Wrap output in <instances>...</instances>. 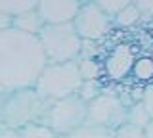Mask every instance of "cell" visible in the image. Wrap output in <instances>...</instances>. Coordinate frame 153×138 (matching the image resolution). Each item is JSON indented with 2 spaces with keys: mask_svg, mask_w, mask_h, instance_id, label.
<instances>
[{
  "mask_svg": "<svg viewBox=\"0 0 153 138\" xmlns=\"http://www.w3.org/2000/svg\"><path fill=\"white\" fill-rule=\"evenodd\" d=\"M48 60L36 35L19 29L0 31V88L17 90L35 87Z\"/></svg>",
  "mask_w": 153,
  "mask_h": 138,
  "instance_id": "6da1fadb",
  "label": "cell"
},
{
  "mask_svg": "<svg viewBox=\"0 0 153 138\" xmlns=\"http://www.w3.org/2000/svg\"><path fill=\"white\" fill-rule=\"evenodd\" d=\"M38 123L52 128L57 136L71 134L86 125V102L79 94L57 100H44Z\"/></svg>",
  "mask_w": 153,
  "mask_h": 138,
  "instance_id": "7a4b0ae2",
  "label": "cell"
},
{
  "mask_svg": "<svg viewBox=\"0 0 153 138\" xmlns=\"http://www.w3.org/2000/svg\"><path fill=\"white\" fill-rule=\"evenodd\" d=\"M38 40L46 54L48 63L76 61L82 48V39L76 35L73 21L69 23H44L38 33Z\"/></svg>",
  "mask_w": 153,
  "mask_h": 138,
  "instance_id": "3957f363",
  "label": "cell"
},
{
  "mask_svg": "<svg viewBox=\"0 0 153 138\" xmlns=\"http://www.w3.org/2000/svg\"><path fill=\"white\" fill-rule=\"evenodd\" d=\"M42 106L44 100L38 96L35 87L6 90L0 100V121L4 127L19 131L29 123L38 121Z\"/></svg>",
  "mask_w": 153,
  "mask_h": 138,
  "instance_id": "277c9868",
  "label": "cell"
},
{
  "mask_svg": "<svg viewBox=\"0 0 153 138\" xmlns=\"http://www.w3.org/2000/svg\"><path fill=\"white\" fill-rule=\"evenodd\" d=\"M80 84H82V77L76 61L46 63V67L42 69L35 83V90L42 100H57L76 94Z\"/></svg>",
  "mask_w": 153,
  "mask_h": 138,
  "instance_id": "5b68a950",
  "label": "cell"
},
{
  "mask_svg": "<svg viewBox=\"0 0 153 138\" xmlns=\"http://www.w3.org/2000/svg\"><path fill=\"white\" fill-rule=\"evenodd\" d=\"M126 104L111 92H102L86 104V127L115 131L126 123Z\"/></svg>",
  "mask_w": 153,
  "mask_h": 138,
  "instance_id": "8992f818",
  "label": "cell"
},
{
  "mask_svg": "<svg viewBox=\"0 0 153 138\" xmlns=\"http://www.w3.org/2000/svg\"><path fill=\"white\" fill-rule=\"evenodd\" d=\"M73 27L82 40L100 42L113 29V17L105 13L100 6H96L92 0H88L80 4L76 16L73 17Z\"/></svg>",
  "mask_w": 153,
  "mask_h": 138,
  "instance_id": "52a82bcc",
  "label": "cell"
},
{
  "mask_svg": "<svg viewBox=\"0 0 153 138\" xmlns=\"http://www.w3.org/2000/svg\"><path fill=\"white\" fill-rule=\"evenodd\" d=\"M136 58H138V54L132 44L119 42L105 54L103 61H100L102 75L107 77L109 81H113V83L124 81L126 77H130V71H132V65L136 61Z\"/></svg>",
  "mask_w": 153,
  "mask_h": 138,
  "instance_id": "ba28073f",
  "label": "cell"
},
{
  "mask_svg": "<svg viewBox=\"0 0 153 138\" xmlns=\"http://www.w3.org/2000/svg\"><path fill=\"white\" fill-rule=\"evenodd\" d=\"M80 0H38L36 12L44 23H69L80 8Z\"/></svg>",
  "mask_w": 153,
  "mask_h": 138,
  "instance_id": "9c48e42d",
  "label": "cell"
},
{
  "mask_svg": "<svg viewBox=\"0 0 153 138\" xmlns=\"http://www.w3.org/2000/svg\"><path fill=\"white\" fill-rule=\"evenodd\" d=\"M12 27L23 33H29V35H38L40 29L44 27V21H42L40 13L36 12V8H33V10L12 16Z\"/></svg>",
  "mask_w": 153,
  "mask_h": 138,
  "instance_id": "30bf717a",
  "label": "cell"
},
{
  "mask_svg": "<svg viewBox=\"0 0 153 138\" xmlns=\"http://www.w3.org/2000/svg\"><path fill=\"white\" fill-rule=\"evenodd\" d=\"M130 77L136 83H142L143 88L149 83H153V58L151 56H138L132 65Z\"/></svg>",
  "mask_w": 153,
  "mask_h": 138,
  "instance_id": "8fae6325",
  "label": "cell"
},
{
  "mask_svg": "<svg viewBox=\"0 0 153 138\" xmlns=\"http://www.w3.org/2000/svg\"><path fill=\"white\" fill-rule=\"evenodd\" d=\"M149 121H151V117H149V113H147L146 106L142 104V100H136V102H132L130 106L126 107V123L146 128L149 125Z\"/></svg>",
  "mask_w": 153,
  "mask_h": 138,
  "instance_id": "7c38bea8",
  "label": "cell"
},
{
  "mask_svg": "<svg viewBox=\"0 0 153 138\" xmlns=\"http://www.w3.org/2000/svg\"><path fill=\"white\" fill-rule=\"evenodd\" d=\"M140 19H142V13L132 2V4H128L126 8H123L121 12H117L113 16V25L123 27V29H128V27H134L136 23H140Z\"/></svg>",
  "mask_w": 153,
  "mask_h": 138,
  "instance_id": "4fadbf2b",
  "label": "cell"
},
{
  "mask_svg": "<svg viewBox=\"0 0 153 138\" xmlns=\"http://www.w3.org/2000/svg\"><path fill=\"white\" fill-rule=\"evenodd\" d=\"M76 65H79L82 81H100L102 79V67H100V61L96 58H79Z\"/></svg>",
  "mask_w": 153,
  "mask_h": 138,
  "instance_id": "5bb4252c",
  "label": "cell"
},
{
  "mask_svg": "<svg viewBox=\"0 0 153 138\" xmlns=\"http://www.w3.org/2000/svg\"><path fill=\"white\" fill-rule=\"evenodd\" d=\"M17 132H19V138H59L52 128H48L46 125H42L38 121L21 127Z\"/></svg>",
  "mask_w": 153,
  "mask_h": 138,
  "instance_id": "9a60e30c",
  "label": "cell"
},
{
  "mask_svg": "<svg viewBox=\"0 0 153 138\" xmlns=\"http://www.w3.org/2000/svg\"><path fill=\"white\" fill-rule=\"evenodd\" d=\"M36 4L38 0H0V10L10 13V16H16V13L36 8Z\"/></svg>",
  "mask_w": 153,
  "mask_h": 138,
  "instance_id": "2e32d148",
  "label": "cell"
},
{
  "mask_svg": "<svg viewBox=\"0 0 153 138\" xmlns=\"http://www.w3.org/2000/svg\"><path fill=\"white\" fill-rule=\"evenodd\" d=\"M59 138H113V132L111 131H103V128H94V127H80L76 128L75 132L71 134H65V136H59Z\"/></svg>",
  "mask_w": 153,
  "mask_h": 138,
  "instance_id": "e0dca14e",
  "label": "cell"
},
{
  "mask_svg": "<svg viewBox=\"0 0 153 138\" xmlns=\"http://www.w3.org/2000/svg\"><path fill=\"white\" fill-rule=\"evenodd\" d=\"M102 92H103L102 81H82V84H80V88H79V92H76V94H79V96L88 104L90 100H94L96 96H100Z\"/></svg>",
  "mask_w": 153,
  "mask_h": 138,
  "instance_id": "ac0fdd59",
  "label": "cell"
},
{
  "mask_svg": "<svg viewBox=\"0 0 153 138\" xmlns=\"http://www.w3.org/2000/svg\"><path fill=\"white\" fill-rule=\"evenodd\" d=\"M113 138H146V131L130 123H123L121 127L113 131Z\"/></svg>",
  "mask_w": 153,
  "mask_h": 138,
  "instance_id": "d6986e66",
  "label": "cell"
},
{
  "mask_svg": "<svg viewBox=\"0 0 153 138\" xmlns=\"http://www.w3.org/2000/svg\"><path fill=\"white\" fill-rule=\"evenodd\" d=\"M96 6H100L105 13H109V16H115L117 12H121L123 8H126L128 4H132L134 0H92Z\"/></svg>",
  "mask_w": 153,
  "mask_h": 138,
  "instance_id": "ffe728a7",
  "label": "cell"
},
{
  "mask_svg": "<svg viewBox=\"0 0 153 138\" xmlns=\"http://www.w3.org/2000/svg\"><path fill=\"white\" fill-rule=\"evenodd\" d=\"M140 100H142L143 106H146L147 113H149V117H151V121H153V83H149L146 88H143Z\"/></svg>",
  "mask_w": 153,
  "mask_h": 138,
  "instance_id": "44dd1931",
  "label": "cell"
},
{
  "mask_svg": "<svg viewBox=\"0 0 153 138\" xmlns=\"http://www.w3.org/2000/svg\"><path fill=\"white\" fill-rule=\"evenodd\" d=\"M134 6L140 10L142 17H153V0H134Z\"/></svg>",
  "mask_w": 153,
  "mask_h": 138,
  "instance_id": "7402d4cb",
  "label": "cell"
},
{
  "mask_svg": "<svg viewBox=\"0 0 153 138\" xmlns=\"http://www.w3.org/2000/svg\"><path fill=\"white\" fill-rule=\"evenodd\" d=\"M10 27H12V16L0 10V31H4V29H10Z\"/></svg>",
  "mask_w": 153,
  "mask_h": 138,
  "instance_id": "603a6c76",
  "label": "cell"
},
{
  "mask_svg": "<svg viewBox=\"0 0 153 138\" xmlns=\"http://www.w3.org/2000/svg\"><path fill=\"white\" fill-rule=\"evenodd\" d=\"M0 138H19V132L16 131V128L2 127V128H0Z\"/></svg>",
  "mask_w": 153,
  "mask_h": 138,
  "instance_id": "cb8c5ba5",
  "label": "cell"
},
{
  "mask_svg": "<svg viewBox=\"0 0 153 138\" xmlns=\"http://www.w3.org/2000/svg\"><path fill=\"white\" fill-rule=\"evenodd\" d=\"M143 131H146V138H153V121H149V125L143 128Z\"/></svg>",
  "mask_w": 153,
  "mask_h": 138,
  "instance_id": "d4e9b609",
  "label": "cell"
},
{
  "mask_svg": "<svg viewBox=\"0 0 153 138\" xmlns=\"http://www.w3.org/2000/svg\"><path fill=\"white\" fill-rule=\"evenodd\" d=\"M4 92H6V90H2V88H0V100H2V96H4Z\"/></svg>",
  "mask_w": 153,
  "mask_h": 138,
  "instance_id": "484cf974",
  "label": "cell"
},
{
  "mask_svg": "<svg viewBox=\"0 0 153 138\" xmlns=\"http://www.w3.org/2000/svg\"><path fill=\"white\" fill-rule=\"evenodd\" d=\"M2 127H4V125H2V121H0V128H2Z\"/></svg>",
  "mask_w": 153,
  "mask_h": 138,
  "instance_id": "4316f807",
  "label": "cell"
},
{
  "mask_svg": "<svg viewBox=\"0 0 153 138\" xmlns=\"http://www.w3.org/2000/svg\"><path fill=\"white\" fill-rule=\"evenodd\" d=\"M80 2H88V0H80Z\"/></svg>",
  "mask_w": 153,
  "mask_h": 138,
  "instance_id": "83f0119b",
  "label": "cell"
}]
</instances>
